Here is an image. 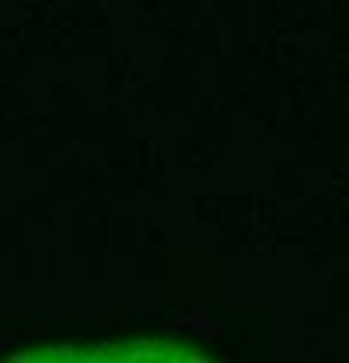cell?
<instances>
[{
    "mask_svg": "<svg viewBox=\"0 0 349 363\" xmlns=\"http://www.w3.org/2000/svg\"><path fill=\"white\" fill-rule=\"evenodd\" d=\"M7 363H210L206 357L165 342V339H136V342H63L35 353H18Z\"/></svg>",
    "mask_w": 349,
    "mask_h": 363,
    "instance_id": "obj_1",
    "label": "cell"
}]
</instances>
